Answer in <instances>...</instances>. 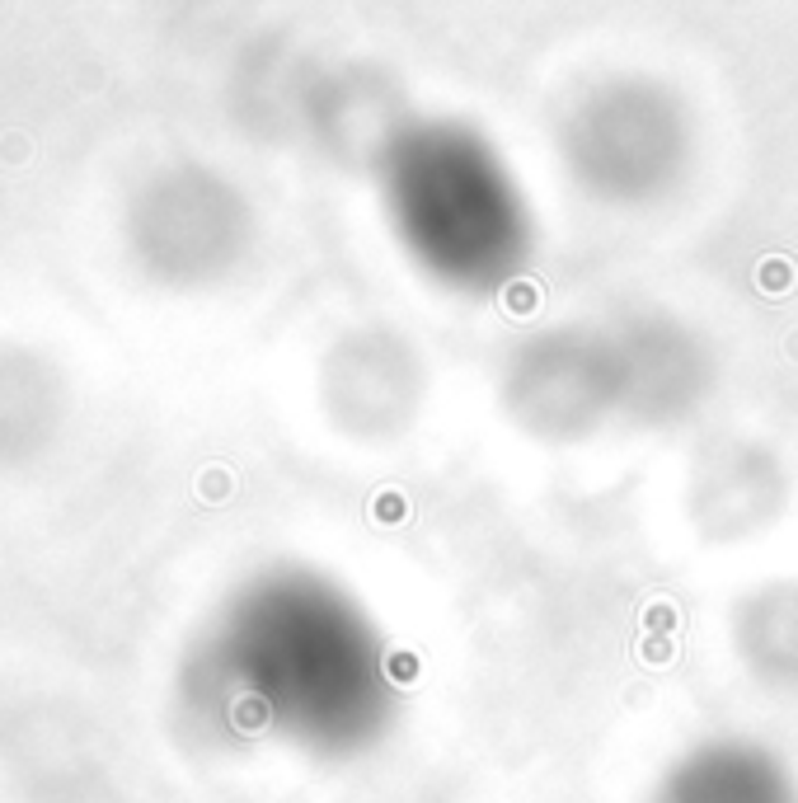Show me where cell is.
Returning <instances> with one entry per match:
<instances>
[{
    "label": "cell",
    "instance_id": "8",
    "mask_svg": "<svg viewBox=\"0 0 798 803\" xmlns=\"http://www.w3.org/2000/svg\"><path fill=\"white\" fill-rule=\"evenodd\" d=\"M728 639L742 672L761 691L794 700L798 695V578H766L737 597L728 616Z\"/></svg>",
    "mask_w": 798,
    "mask_h": 803
},
{
    "label": "cell",
    "instance_id": "6",
    "mask_svg": "<svg viewBox=\"0 0 798 803\" xmlns=\"http://www.w3.org/2000/svg\"><path fill=\"white\" fill-rule=\"evenodd\" d=\"M625 357V423L676 428L705 404L714 390V353L686 320L676 315H630L615 325Z\"/></svg>",
    "mask_w": 798,
    "mask_h": 803
},
{
    "label": "cell",
    "instance_id": "2",
    "mask_svg": "<svg viewBox=\"0 0 798 803\" xmlns=\"http://www.w3.org/2000/svg\"><path fill=\"white\" fill-rule=\"evenodd\" d=\"M554 151L583 198L615 212H648L686 184L695 123L672 85L644 71H615L564 104Z\"/></svg>",
    "mask_w": 798,
    "mask_h": 803
},
{
    "label": "cell",
    "instance_id": "4",
    "mask_svg": "<svg viewBox=\"0 0 798 803\" xmlns=\"http://www.w3.org/2000/svg\"><path fill=\"white\" fill-rule=\"evenodd\" d=\"M324 376H329L324 404L338 428L357 442H399L428 400L423 348L385 320H371L348 339H338Z\"/></svg>",
    "mask_w": 798,
    "mask_h": 803
},
{
    "label": "cell",
    "instance_id": "7",
    "mask_svg": "<svg viewBox=\"0 0 798 803\" xmlns=\"http://www.w3.org/2000/svg\"><path fill=\"white\" fill-rule=\"evenodd\" d=\"M648 803H798V771L761 738L723 733L686 747Z\"/></svg>",
    "mask_w": 798,
    "mask_h": 803
},
{
    "label": "cell",
    "instance_id": "3",
    "mask_svg": "<svg viewBox=\"0 0 798 803\" xmlns=\"http://www.w3.org/2000/svg\"><path fill=\"white\" fill-rule=\"evenodd\" d=\"M507 418L536 442H587L625 418V357L615 325L559 320L526 334L498 376Z\"/></svg>",
    "mask_w": 798,
    "mask_h": 803
},
{
    "label": "cell",
    "instance_id": "1",
    "mask_svg": "<svg viewBox=\"0 0 798 803\" xmlns=\"http://www.w3.org/2000/svg\"><path fill=\"white\" fill-rule=\"evenodd\" d=\"M376 198L399 254L451 296H498L536 259V202L470 118H404L376 155Z\"/></svg>",
    "mask_w": 798,
    "mask_h": 803
},
{
    "label": "cell",
    "instance_id": "5",
    "mask_svg": "<svg viewBox=\"0 0 798 803\" xmlns=\"http://www.w3.org/2000/svg\"><path fill=\"white\" fill-rule=\"evenodd\" d=\"M789 508V470L766 442L733 433L709 442L686 479V517L709 545H742Z\"/></svg>",
    "mask_w": 798,
    "mask_h": 803
},
{
    "label": "cell",
    "instance_id": "9",
    "mask_svg": "<svg viewBox=\"0 0 798 803\" xmlns=\"http://www.w3.org/2000/svg\"><path fill=\"white\" fill-rule=\"evenodd\" d=\"M29 155H33V141L24 137V132H5V137H0V165H5V170H15L19 160H29Z\"/></svg>",
    "mask_w": 798,
    "mask_h": 803
}]
</instances>
